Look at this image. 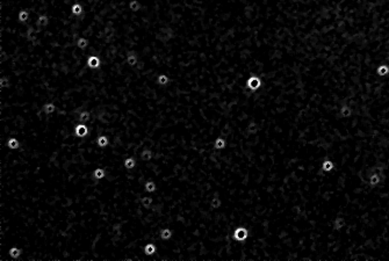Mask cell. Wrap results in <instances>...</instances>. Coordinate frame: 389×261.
<instances>
[{"label":"cell","instance_id":"obj_1","mask_svg":"<svg viewBox=\"0 0 389 261\" xmlns=\"http://www.w3.org/2000/svg\"><path fill=\"white\" fill-rule=\"evenodd\" d=\"M248 236H249V232L245 227H237L236 230H235V232H233V237H235V239L238 240V242L245 240V239L248 238Z\"/></svg>","mask_w":389,"mask_h":261},{"label":"cell","instance_id":"obj_2","mask_svg":"<svg viewBox=\"0 0 389 261\" xmlns=\"http://www.w3.org/2000/svg\"><path fill=\"white\" fill-rule=\"evenodd\" d=\"M74 134H76L77 137L83 138V137H85V136H87L88 128L85 125L84 123H80V124H78V125L74 128Z\"/></svg>","mask_w":389,"mask_h":261},{"label":"cell","instance_id":"obj_3","mask_svg":"<svg viewBox=\"0 0 389 261\" xmlns=\"http://www.w3.org/2000/svg\"><path fill=\"white\" fill-rule=\"evenodd\" d=\"M101 65V61L98 56H90L87 58V66L90 69H99Z\"/></svg>","mask_w":389,"mask_h":261},{"label":"cell","instance_id":"obj_4","mask_svg":"<svg viewBox=\"0 0 389 261\" xmlns=\"http://www.w3.org/2000/svg\"><path fill=\"white\" fill-rule=\"evenodd\" d=\"M137 61H138V57L135 51L128 52V55H127V63H128L130 66H135L137 64Z\"/></svg>","mask_w":389,"mask_h":261},{"label":"cell","instance_id":"obj_5","mask_svg":"<svg viewBox=\"0 0 389 261\" xmlns=\"http://www.w3.org/2000/svg\"><path fill=\"white\" fill-rule=\"evenodd\" d=\"M105 177H106L105 169L101 168V167H98V168H96L93 171V178H94L96 180H102Z\"/></svg>","mask_w":389,"mask_h":261},{"label":"cell","instance_id":"obj_6","mask_svg":"<svg viewBox=\"0 0 389 261\" xmlns=\"http://www.w3.org/2000/svg\"><path fill=\"white\" fill-rule=\"evenodd\" d=\"M21 253H22V250L19 248V247H16V246L11 247V248L8 250V254H9V257L13 258V259H18V258L21 255Z\"/></svg>","mask_w":389,"mask_h":261},{"label":"cell","instance_id":"obj_7","mask_svg":"<svg viewBox=\"0 0 389 261\" xmlns=\"http://www.w3.org/2000/svg\"><path fill=\"white\" fill-rule=\"evenodd\" d=\"M7 146L11 149V150H16V149H19L20 146V142L18 138H14V137H12V138H8L7 141Z\"/></svg>","mask_w":389,"mask_h":261},{"label":"cell","instance_id":"obj_8","mask_svg":"<svg viewBox=\"0 0 389 261\" xmlns=\"http://www.w3.org/2000/svg\"><path fill=\"white\" fill-rule=\"evenodd\" d=\"M141 159L143 161H149L152 159V151L150 150V149H144V150L141 152Z\"/></svg>","mask_w":389,"mask_h":261},{"label":"cell","instance_id":"obj_9","mask_svg":"<svg viewBox=\"0 0 389 261\" xmlns=\"http://www.w3.org/2000/svg\"><path fill=\"white\" fill-rule=\"evenodd\" d=\"M123 166H124L127 169H133L134 167L136 166V160H135L133 157L126 158L124 161H123Z\"/></svg>","mask_w":389,"mask_h":261},{"label":"cell","instance_id":"obj_10","mask_svg":"<svg viewBox=\"0 0 389 261\" xmlns=\"http://www.w3.org/2000/svg\"><path fill=\"white\" fill-rule=\"evenodd\" d=\"M152 202H153L152 197H150V196H143L141 199V204L144 209H149V208L151 207Z\"/></svg>","mask_w":389,"mask_h":261},{"label":"cell","instance_id":"obj_11","mask_svg":"<svg viewBox=\"0 0 389 261\" xmlns=\"http://www.w3.org/2000/svg\"><path fill=\"white\" fill-rule=\"evenodd\" d=\"M42 110L44 111L46 114L50 115V114L55 113V110H56V106H55V104H52V102H48V104H46L44 106H43Z\"/></svg>","mask_w":389,"mask_h":261},{"label":"cell","instance_id":"obj_12","mask_svg":"<svg viewBox=\"0 0 389 261\" xmlns=\"http://www.w3.org/2000/svg\"><path fill=\"white\" fill-rule=\"evenodd\" d=\"M156 251H157V248H156V246H155V244L149 242V244H146V245L144 246V253L146 254V255H153V254L156 253Z\"/></svg>","mask_w":389,"mask_h":261},{"label":"cell","instance_id":"obj_13","mask_svg":"<svg viewBox=\"0 0 389 261\" xmlns=\"http://www.w3.org/2000/svg\"><path fill=\"white\" fill-rule=\"evenodd\" d=\"M144 189L146 190L148 193H155L157 190V184L153 182V181L149 180L146 181L144 184Z\"/></svg>","mask_w":389,"mask_h":261},{"label":"cell","instance_id":"obj_14","mask_svg":"<svg viewBox=\"0 0 389 261\" xmlns=\"http://www.w3.org/2000/svg\"><path fill=\"white\" fill-rule=\"evenodd\" d=\"M96 144L99 147H106L108 144H109V139L108 137L106 136H99L98 138H96Z\"/></svg>","mask_w":389,"mask_h":261},{"label":"cell","instance_id":"obj_15","mask_svg":"<svg viewBox=\"0 0 389 261\" xmlns=\"http://www.w3.org/2000/svg\"><path fill=\"white\" fill-rule=\"evenodd\" d=\"M90 117H91V114H90L88 111H86V110L80 111L79 116H78V121H79L80 123L88 122V121H90Z\"/></svg>","mask_w":389,"mask_h":261},{"label":"cell","instance_id":"obj_16","mask_svg":"<svg viewBox=\"0 0 389 261\" xmlns=\"http://www.w3.org/2000/svg\"><path fill=\"white\" fill-rule=\"evenodd\" d=\"M248 86H249V87H250L251 89L258 88V87L260 86V80L258 79V78H256V77H252L251 79H250V80L248 81Z\"/></svg>","mask_w":389,"mask_h":261},{"label":"cell","instance_id":"obj_17","mask_svg":"<svg viewBox=\"0 0 389 261\" xmlns=\"http://www.w3.org/2000/svg\"><path fill=\"white\" fill-rule=\"evenodd\" d=\"M160 234V238L163 239V240H168V239L172 237V231L170 229H163V230L159 232Z\"/></svg>","mask_w":389,"mask_h":261},{"label":"cell","instance_id":"obj_18","mask_svg":"<svg viewBox=\"0 0 389 261\" xmlns=\"http://www.w3.org/2000/svg\"><path fill=\"white\" fill-rule=\"evenodd\" d=\"M71 12L73 15H80L83 13V6L80 4H73L71 7Z\"/></svg>","mask_w":389,"mask_h":261},{"label":"cell","instance_id":"obj_19","mask_svg":"<svg viewBox=\"0 0 389 261\" xmlns=\"http://www.w3.org/2000/svg\"><path fill=\"white\" fill-rule=\"evenodd\" d=\"M49 22V19L47 15H40L37 19V26L38 27H46Z\"/></svg>","mask_w":389,"mask_h":261},{"label":"cell","instance_id":"obj_20","mask_svg":"<svg viewBox=\"0 0 389 261\" xmlns=\"http://www.w3.org/2000/svg\"><path fill=\"white\" fill-rule=\"evenodd\" d=\"M77 46H78L79 49H86V48L88 46L87 39H85V37H80V39H78V41H77Z\"/></svg>","mask_w":389,"mask_h":261},{"label":"cell","instance_id":"obj_21","mask_svg":"<svg viewBox=\"0 0 389 261\" xmlns=\"http://www.w3.org/2000/svg\"><path fill=\"white\" fill-rule=\"evenodd\" d=\"M129 9L131 12H137L138 9H141V4L137 0H131L129 3Z\"/></svg>","mask_w":389,"mask_h":261},{"label":"cell","instance_id":"obj_22","mask_svg":"<svg viewBox=\"0 0 389 261\" xmlns=\"http://www.w3.org/2000/svg\"><path fill=\"white\" fill-rule=\"evenodd\" d=\"M29 18V13L28 11H20L19 12V15H18V19H19L20 22H26L27 20Z\"/></svg>","mask_w":389,"mask_h":261},{"label":"cell","instance_id":"obj_23","mask_svg":"<svg viewBox=\"0 0 389 261\" xmlns=\"http://www.w3.org/2000/svg\"><path fill=\"white\" fill-rule=\"evenodd\" d=\"M157 83H158L160 86H165V85H167L168 84L167 76H166V74H160V76H158V78H157Z\"/></svg>","mask_w":389,"mask_h":261},{"label":"cell","instance_id":"obj_24","mask_svg":"<svg viewBox=\"0 0 389 261\" xmlns=\"http://www.w3.org/2000/svg\"><path fill=\"white\" fill-rule=\"evenodd\" d=\"M214 146L217 150H222V149H224L225 146V141L223 138H217L215 141V143H214Z\"/></svg>","mask_w":389,"mask_h":261},{"label":"cell","instance_id":"obj_25","mask_svg":"<svg viewBox=\"0 0 389 261\" xmlns=\"http://www.w3.org/2000/svg\"><path fill=\"white\" fill-rule=\"evenodd\" d=\"M8 86H9V79H8V77H1V79H0V87H1V88H7Z\"/></svg>","mask_w":389,"mask_h":261},{"label":"cell","instance_id":"obj_26","mask_svg":"<svg viewBox=\"0 0 389 261\" xmlns=\"http://www.w3.org/2000/svg\"><path fill=\"white\" fill-rule=\"evenodd\" d=\"M221 204H222V201L218 199L217 196H216V197H214L213 200H211V207L213 208H220L221 207Z\"/></svg>","mask_w":389,"mask_h":261},{"label":"cell","instance_id":"obj_27","mask_svg":"<svg viewBox=\"0 0 389 261\" xmlns=\"http://www.w3.org/2000/svg\"><path fill=\"white\" fill-rule=\"evenodd\" d=\"M332 168V162L331 161H325L324 164H323V169L324 171H330Z\"/></svg>","mask_w":389,"mask_h":261}]
</instances>
